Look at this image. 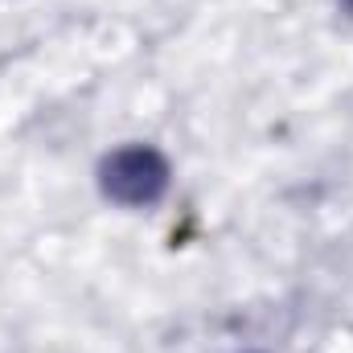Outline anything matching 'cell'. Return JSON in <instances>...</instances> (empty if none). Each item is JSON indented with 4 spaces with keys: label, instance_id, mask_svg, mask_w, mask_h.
I'll list each match as a JSON object with an SVG mask.
<instances>
[{
    "label": "cell",
    "instance_id": "obj_2",
    "mask_svg": "<svg viewBox=\"0 0 353 353\" xmlns=\"http://www.w3.org/2000/svg\"><path fill=\"white\" fill-rule=\"evenodd\" d=\"M341 4H345V8H350V12H353V0H341Z\"/></svg>",
    "mask_w": 353,
    "mask_h": 353
},
{
    "label": "cell",
    "instance_id": "obj_1",
    "mask_svg": "<svg viewBox=\"0 0 353 353\" xmlns=\"http://www.w3.org/2000/svg\"><path fill=\"white\" fill-rule=\"evenodd\" d=\"M169 185H173V165L152 144H123L107 152L99 165L103 197L123 210H152L157 201H165Z\"/></svg>",
    "mask_w": 353,
    "mask_h": 353
}]
</instances>
